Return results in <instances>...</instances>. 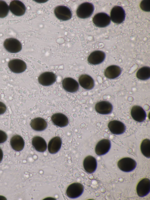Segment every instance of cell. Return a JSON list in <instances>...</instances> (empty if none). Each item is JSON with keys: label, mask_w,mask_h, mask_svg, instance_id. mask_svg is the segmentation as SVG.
I'll list each match as a JSON object with an SVG mask.
<instances>
[{"label": "cell", "mask_w": 150, "mask_h": 200, "mask_svg": "<svg viewBox=\"0 0 150 200\" xmlns=\"http://www.w3.org/2000/svg\"><path fill=\"white\" fill-rule=\"evenodd\" d=\"M94 10V6L92 3L85 2L79 6L76 10V14L80 18H86L90 17Z\"/></svg>", "instance_id": "obj_1"}, {"label": "cell", "mask_w": 150, "mask_h": 200, "mask_svg": "<svg viewBox=\"0 0 150 200\" xmlns=\"http://www.w3.org/2000/svg\"><path fill=\"white\" fill-rule=\"evenodd\" d=\"M110 19L114 23L120 24L125 20V13L124 9L121 6H115L111 9Z\"/></svg>", "instance_id": "obj_2"}, {"label": "cell", "mask_w": 150, "mask_h": 200, "mask_svg": "<svg viewBox=\"0 0 150 200\" xmlns=\"http://www.w3.org/2000/svg\"><path fill=\"white\" fill-rule=\"evenodd\" d=\"M84 190L83 185L80 183H73L68 187L66 191L67 196L71 199H75L80 196Z\"/></svg>", "instance_id": "obj_3"}, {"label": "cell", "mask_w": 150, "mask_h": 200, "mask_svg": "<svg viewBox=\"0 0 150 200\" xmlns=\"http://www.w3.org/2000/svg\"><path fill=\"white\" fill-rule=\"evenodd\" d=\"M5 49L8 52L16 53L20 51L22 48L21 42L17 39L10 38L6 39L4 43Z\"/></svg>", "instance_id": "obj_4"}, {"label": "cell", "mask_w": 150, "mask_h": 200, "mask_svg": "<svg viewBox=\"0 0 150 200\" xmlns=\"http://www.w3.org/2000/svg\"><path fill=\"white\" fill-rule=\"evenodd\" d=\"M117 165L121 170L125 172H129L135 168L137 163L132 159L126 157L120 160L118 162Z\"/></svg>", "instance_id": "obj_5"}, {"label": "cell", "mask_w": 150, "mask_h": 200, "mask_svg": "<svg viewBox=\"0 0 150 200\" xmlns=\"http://www.w3.org/2000/svg\"><path fill=\"white\" fill-rule=\"evenodd\" d=\"M93 21L95 26L99 28H104L110 23V17L107 13L101 12L95 14L93 18Z\"/></svg>", "instance_id": "obj_6"}, {"label": "cell", "mask_w": 150, "mask_h": 200, "mask_svg": "<svg viewBox=\"0 0 150 200\" xmlns=\"http://www.w3.org/2000/svg\"><path fill=\"white\" fill-rule=\"evenodd\" d=\"M56 16L59 19L67 21L71 18L72 16L70 9L64 6H59L54 9V11Z\"/></svg>", "instance_id": "obj_7"}, {"label": "cell", "mask_w": 150, "mask_h": 200, "mask_svg": "<svg viewBox=\"0 0 150 200\" xmlns=\"http://www.w3.org/2000/svg\"><path fill=\"white\" fill-rule=\"evenodd\" d=\"M8 66L11 71L16 73L23 72L27 68L25 63L23 60L18 59L10 60L8 63Z\"/></svg>", "instance_id": "obj_8"}, {"label": "cell", "mask_w": 150, "mask_h": 200, "mask_svg": "<svg viewBox=\"0 0 150 200\" xmlns=\"http://www.w3.org/2000/svg\"><path fill=\"white\" fill-rule=\"evenodd\" d=\"M57 77L52 72H47L41 74L38 78L39 83L45 86L52 85L56 81Z\"/></svg>", "instance_id": "obj_9"}, {"label": "cell", "mask_w": 150, "mask_h": 200, "mask_svg": "<svg viewBox=\"0 0 150 200\" xmlns=\"http://www.w3.org/2000/svg\"><path fill=\"white\" fill-rule=\"evenodd\" d=\"M9 8L14 15L20 16L24 14L26 11V7L21 1L19 0H13L10 3Z\"/></svg>", "instance_id": "obj_10"}, {"label": "cell", "mask_w": 150, "mask_h": 200, "mask_svg": "<svg viewBox=\"0 0 150 200\" xmlns=\"http://www.w3.org/2000/svg\"><path fill=\"white\" fill-rule=\"evenodd\" d=\"M137 192L138 196L143 197L146 196L150 191V181L148 178H144L140 180L137 187Z\"/></svg>", "instance_id": "obj_11"}, {"label": "cell", "mask_w": 150, "mask_h": 200, "mask_svg": "<svg viewBox=\"0 0 150 200\" xmlns=\"http://www.w3.org/2000/svg\"><path fill=\"white\" fill-rule=\"evenodd\" d=\"M111 147V143L108 139H103L99 141L95 148L96 154L100 156L107 153Z\"/></svg>", "instance_id": "obj_12"}, {"label": "cell", "mask_w": 150, "mask_h": 200, "mask_svg": "<svg viewBox=\"0 0 150 200\" xmlns=\"http://www.w3.org/2000/svg\"><path fill=\"white\" fill-rule=\"evenodd\" d=\"M108 127L110 132L115 135L122 134L125 132L126 130L124 124L117 120L110 121L108 124Z\"/></svg>", "instance_id": "obj_13"}, {"label": "cell", "mask_w": 150, "mask_h": 200, "mask_svg": "<svg viewBox=\"0 0 150 200\" xmlns=\"http://www.w3.org/2000/svg\"><path fill=\"white\" fill-rule=\"evenodd\" d=\"M105 57V54L103 52L96 50L92 52L88 56V61L91 64L97 65L103 62Z\"/></svg>", "instance_id": "obj_14"}, {"label": "cell", "mask_w": 150, "mask_h": 200, "mask_svg": "<svg viewBox=\"0 0 150 200\" xmlns=\"http://www.w3.org/2000/svg\"><path fill=\"white\" fill-rule=\"evenodd\" d=\"M131 114L132 118L138 122H142L146 119V114L145 111L140 106H133L131 110Z\"/></svg>", "instance_id": "obj_15"}, {"label": "cell", "mask_w": 150, "mask_h": 200, "mask_svg": "<svg viewBox=\"0 0 150 200\" xmlns=\"http://www.w3.org/2000/svg\"><path fill=\"white\" fill-rule=\"evenodd\" d=\"M63 88L67 92L74 93L77 91L79 88L78 82L74 79L71 77L64 79L62 82Z\"/></svg>", "instance_id": "obj_16"}, {"label": "cell", "mask_w": 150, "mask_h": 200, "mask_svg": "<svg viewBox=\"0 0 150 200\" xmlns=\"http://www.w3.org/2000/svg\"><path fill=\"white\" fill-rule=\"evenodd\" d=\"M112 109V104L109 102L105 101L97 103L95 106V109L96 112L101 114H108L110 113Z\"/></svg>", "instance_id": "obj_17"}, {"label": "cell", "mask_w": 150, "mask_h": 200, "mask_svg": "<svg viewBox=\"0 0 150 200\" xmlns=\"http://www.w3.org/2000/svg\"><path fill=\"white\" fill-rule=\"evenodd\" d=\"M83 166L84 170L87 173L91 174L94 172L97 166L96 158L91 155L87 156L84 160Z\"/></svg>", "instance_id": "obj_18"}, {"label": "cell", "mask_w": 150, "mask_h": 200, "mask_svg": "<svg viewBox=\"0 0 150 200\" xmlns=\"http://www.w3.org/2000/svg\"><path fill=\"white\" fill-rule=\"evenodd\" d=\"M51 119L54 125L60 127L66 126L69 123L68 118L64 114L61 113L53 114L51 117Z\"/></svg>", "instance_id": "obj_19"}, {"label": "cell", "mask_w": 150, "mask_h": 200, "mask_svg": "<svg viewBox=\"0 0 150 200\" xmlns=\"http://www.w3.org/2000/svg\"><path fill=\"white\" fill-rule=\"evenodd\" d=\"M62 141L59 136L52 138L49 142L48 149L49 152L52 154L57 153L60 150L62 145Z\"/></svg>", "instance_id": "obj_20"}, {"label": "cell", "mask_w": 150, "mask_h": 200, "mask_svg": "<svg viewBox=\"0 0 150 200\" xmlns=\"http://www.w3.org/2000/svg\"><path fill=\"white\" fill-rule=\"evenodd\" d=\"M30 125L32 128L37 131H42L45 130L47 127L46 121L43 118L37 117L32 119Z\"/></svg>", "instance_id": "obj_21"}, {"label": "cell", "mask_w": 150, "mask_h": 200, "mask_svg": "<svg viewBox=\"0 0 150 200\" xmlns=\"http://www.w3.org/2000/svg\"><path fill=\"white\" fill-rule=\"evenodd\" d=\"M10 142L12 148L17 151L22 150L25 145V142L23 138L18 135H15L13 136L11 139Z\"/></svg>", "instance_id": "obj_22"}, {"label": "cell", "mask_w": 150, "mask_h": 200, "mask_svg": "<svg viewBox=\"0 0 150 200\" xmlns=\"http://www.w3.org/2000/svg\"><path fill=\"white\" fill-rule=\"evenodd\" d=\"M32 143L35 150L38 152H43L47 149V145L45 141L40 136H35L33 138Z\"/></svg>", "instance_id": "obj_23"}, {"label": "cell", "mask_w": 150, "mask_h": 200, "mask_svg": "<svg viewBox=\"0 0 150 200\" xmlns=\"http://www.w3.org/2000/svg\"><path fill=\"white\" fill-rule=\"evenodd\" d=\"M79 81L81 86L86 89H91L94 87V82L93 79L88 75H81L79 78Z\"/></svg>", "instance_id": "obj_24"}, {"label": "cell", "mask_w": 150, "mask_h": 200, "mask_svg": "<svg viewBox=\"0 0 150 200\" xmlns=\"http://www.w3.org/2000/svg\"><path fill=\"white\" fill-rule=\"evenodd\" d=\"M121 72V69L119 66L112 65L106 68L104 72V75L108 78L114 79L118 77Z\"/></svg>", "instance_id": "obj_25"}, {"label": "cell", "mask_w": 150, "mask_h": 200, "mask_svg": "<svg viewBox=\"0 0 150 200\" xmlns=\"http://www.w3.org/2000/svg\"><path fill=\"white\" fill-rule=\"evenodd\" d=\"M137 77L141 80H146L150 77V68L144 66L140 68L136 73Z\"/></svg>", "instance_id": "obj_26"}, {"label": "cell", "mask_w": 150, "mask_h": 200, "mask_svg": "<svg viewBox=\"0 0 150 200\" xmlns=\"http://www.w3.org/2000/svg\"><path fill=\"white\" fill-rule=\"evenodd\" d=\"M141 150L142 154L146 157H150V140L148 139L144 140L141 144Z\"/></svg>", "instance_id": "obj_27"}, {"label": "cell", "mask_w": 150, "mask_h": 200, "mask_svg": "<svg viewBox=\"0 0 150 200\" xmlns=\"http://www.w3.org/2000/svg\"><path fill=\"white\" fill-rule=\"evenodd\" d=\"M9 10V8L7 3L4 1L0 0V18L6 17Z\"/></svg>", "instance_id": "obj_28"}, {"label": "cell", "mask_w": 150, "mask_h": 200, "mask_svg": "<svg viewBox=\"0 0 150 200\" xmlns=\"http://www.w3.org/2000/svg\"><path fill=\"white\" fill-rule=\"evenodd\" d=\"M150 1L149 0L142 1L140 4V7L141 9L146 11H150Z\"/></svg>", "instance_id": "obj_29"}, {"label": "cell", "mask_w": 150, "mask_h": 200, "mask_svg": "<svg viewBox=\"0 0 150 200\" xmlns=\"http://www.w3.org/2000/svg\"><path fill=\"white\" fill-rule=\"evenodd\" d=\"M7 138L6 134L4 131L0 130V143H3L6 141Z\"/></svg>", "instance_id": "obj_30"}, {"label": "cell", "mask_w": 150, "mask_h": 200, "mask_svg": "<svg viewBox=\"0 0 150 200\" xmlns=\"http://www.w3.org/2000/svg\"><path fill=\"white\" fill-rule=\"evenodd\" d=\"M6 110V107L2 102L0 101V115L4 114Z\"/></svg>", "instance_id": "obj_31"}, {"label": "cell", "mask_w": 150, "mask_h": 200, "mask_svg": "<svg viewBox=\"0 0 150 200\" xmlns=\"http://www.w3.org/2000/svg\"><path fill=\"white\" fill-rule=\"evenodd\" d=\"M3 157V152L2 150L0 148V162L1 161Z\"/></svg>", "instance_id": "obj_32"}]
</instances>
